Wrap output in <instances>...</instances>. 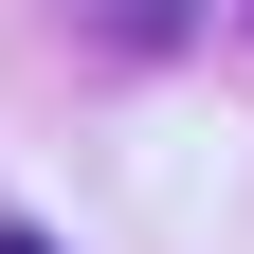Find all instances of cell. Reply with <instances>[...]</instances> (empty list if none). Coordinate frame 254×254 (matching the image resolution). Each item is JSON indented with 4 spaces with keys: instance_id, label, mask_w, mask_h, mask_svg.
Returning a JSON list of instances; mask_svg holds the SVG:
<instances>
[{
    "instance_id": "cell-1",
    "label": "cell",
    "mask_w": 254,
    "mask_h": 254,
    "mask_svg": "<svg viewBox=\"0 0 254 254\" xmlns=\"http://www.w3.org/2000/svg\"><path fill=\"white\" fill-rule=\"evenodd\" d=\"M0 254H55V236H37V218H0Z\"/></svg>"
}]
</instances>
